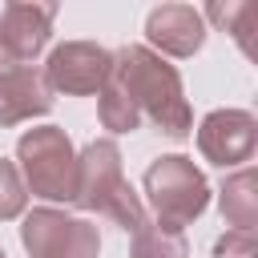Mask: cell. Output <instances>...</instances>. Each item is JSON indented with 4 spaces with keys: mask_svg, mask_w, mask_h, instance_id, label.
Instances as JSON below:
<instances>
[{
    "mask_svg": "<svg viewBox=\"0 0 258 258\" xmlns=\"http://www.w3.org/2000/svg\"><path fill=\"white\" fill-rule=\"evenodd\" d=\"M113 56L97 44H60L48 56V85L64 93H93L109 81Z\"/></svg>",
    "mask_w": 258,
    "mask_h": 258,
    "instance_id": "obj_8",
    "label": "cell"
},
{
    "mask_svg": "<svg viewBox=\"0 0 258 258\" xmlns=\"http://www.w3.org/2000/svg\"><path fill=\"white\" fill-rule=\"evenodd\" d=\"M48 109H52V89L36 69L20 64V69L0 73V125H16V121H24L32 113H48Z\"/></svg>",
    "mask_w": 258,
    "mask_h": 258,
    "instance_id": "obj_10",
    "label": "cell"
},
{
    "mask_svg": "<svg viewBox=\"0 0 258 258\" xmlns=\"http://www.w3.org/2000/svg\"><path fill=\"white\" fill-rule=\"evenodd\" d=\"M133 258H185V238L181 230H169V226H153V230H137V242H133Z\"/></svg>",
    "mask_w": 258,
    "mask_h": 258,
    "instance_id": "obj_13",
    "label": "cell"
},
{
    "mask_svg": "<svg viewBox=\"0 0 258 258\" xmlns=\"http://www.w3.org/2000/svg\"><path fill=\"white\" fill-rule=\"evenodd\" d=\"M149 40L169 52V56H194L206 40V20L198 8L189 4H161L149 12V24H145Z\"/></svg>",
    "mask_w": 258,
    "mask_h": 258,
    "instance_id": "obj_9",
    "label": "cell"
},
{
    "mask_svg": "<svg viewBox=\"0 0 258 258\" xmlns=\"http://www.w3.org/2000/svg\"><path fill=\"white\" fill-rule=\"evenodd\" d=\"M0 258H4V254H0Z\"/></svg>",
    "mask_w": 258,
    "mask_h": 258,
    "instance_id": "obj_17",
    "label": "cell"
},
{
    "mask_svg": "<svg viewBox=\"0 0 258 258\" xmlns=\"http://www.w3.org/2000/svg\"><path fill=\"white\" fill-rule=\"evenodd\" d=\"M222 210H226V222L234 230H254V218H258V202H254V173L242 169L226 181V194H222Z\"/></svg>",
    "mask_w": 258,
    "mask_h": 258,
    "instance_id": "obj_11",
    "label": "cell"
},
{
    "mask_svg": "<svg viewBox=\"0 0 258 258\" xmlns=\"http://www.w3.org/2000/svg\"><path fill=\"white\" fill-rule=\"evenodd\" d=\"M210 16L226 24V32L242 44V52H246V56H258V52H254V40H250V32L258 28V4H254V0H238V4H226V8H222V4H214V8H210Z\"/></svg>",
    "mask_w": 258,
    "mask_h": 258,
    "instance_id": "obj_12",
    "label": "cell"
},
{
    "mask_svg": "<svg viewBox=\"0 0 258 258\" xmlns=\"http://www.w3.org/2000/svg\"><path fill=\"white\" fill-rule=\"evenodd\" d=\"M77 173L85 177V181H77V202L113 214L125 230H141V226H145L141 202L133 198V189H129L125 177H121V157H117V145H113V141L89 145L85 165H81Z\"/></svg>",
    "mask_w": 258,
    "mask_h": 258,
    "instance_id": "obj_2",
    "label": "cell"
},
{
    "mask_svg": "<svg viewBox=\"0 0 258 258\" xmlns=\"http://www.w3.org/2000/svg\"><path fill=\"white\" fill-rule=\"evenodd\" d=\"M20 161L28 185L40 198H77V161L60 129H32L20 137Z\"/></svg>",
    "mask_w": 258,
    "mask_h": 258,
    "instance_id": "obj_4",
    "label": "cell"
},
{
    "mask_svg": "<svg viewBox=\"0 0 258 258\" xmlns=\"http://www.w3.org/2000/svg\"><path fill=\"white\" fill-rule=\"evenodd\" d=\"M254 141H258V125L246 109H218L202 121L198 129V145L214 165H242L254 157Z\"/></svg>",
    "mask_w": 258,
    "mask_h": 258,
    "instance_id": "obj_6",
    "label": "cell"
},
{
    "mask_svg": "<svg viewBox=\"0 0 258 258\" xmlns=\"http://www.w3.org/2000/svg\"><path fill=\"white\" fill-rule=\"evenodd\" d=\"M24 194H20V181H16V169L8 161H0V218H12L20 210Z\"/></svg>",
    "mask_w": 258,
    "mask_h": 258,
    "instance_id": "obj_15",
    "label": "cell"
},
{
    "mask_svg": "<svg viewBox=\"0 0 258 258\" xmlns=\"http://www.w3.org/2000/svg\"><path fill=\"white\" fill-rule=\"evenodd\" d=\"M52 16H56L52 4H8L0 12V73L20 69V60L44 48Z\"/></svg>",
    "mask_w": 258,
    "mask_h": 258,
    "instance_id": "obj_5",
    "label": "cell"
},
{
    "mask_svg": "<svg viewBox=\"0 0 258 258\" xmlns=\"http://www.w3.org/2000/svg\"><path fill=\"white\" fill-rule=\"evenodd\" d=\"M214 258H254V234L250 230H230L226 238H218Z\"/></svg>",
    "mask_w": 258,
    "mask_h": 258,
    "instance_id": "obj_16",
    "label": "cell"
},
{
    "mask_svg": "<svg viewBox=\"0 0 258 258\" xmlns=\"http://www.w3.org/2000/svg\"><path fill=\"white\" fill-rule=\"evenodd\" d=\"M101 117H105V125L117 129V133H129V129L137 125V109H133V101H129L113 81H109L105 93H101Z\"/></svg>",
    "mask_w": 258,
    "mask_h": 258,
    "instance_id": "obj_14",
    "label": "cell"
},
{
    "mask_svg": "<svg viewBox=\"0 0 258 258\" xmlns=\"http://www.w3.org/2000/svg\"><path fill=\"white\" fill-rule=\"evenodd\" d=\"M24 242L36 258H93L97 254V234L85 222H73L48 210L24 222Z\"/></svg>",
    "mask_w": 258,
    "mask_h": 258,
    "instance_id": "obj_7",
    "label": "cell"
},
{
    "mask_svg": "<svg viewBox=\"0 0 258 258\" xmlns=\"http://www.w3.org/2000/svg\"><path fill=\"white\" fill-rule=\"evenodd\" d=\"M109 81L133 101V109H145L169 137L189 133V105L181 97V77H177L173 64H165L149 48H141V44L121 48L113 56Z\"/></svg>",
    "mask_w": 258,
    "mask_h": 258,
    "instance_id": "obj_1",
    "label": "cell"
},
{
    "mask_svg": "<svg viewBox=\"0 0 258 258\" xmlns=\"http://www.w3.org/2000/svg\"><path fill=\"white\" fill-rule=\"evenodd\" d=\"M145 189L153 198V210H157L161 226H169V230H181L185 222H194L210 202L206 177L194 169L189 157H161L157 165H149Z\"/></svg>",
    "mask_w": 258,
    "mask_h": 258,
    "instance_id": "obj_3",
    "label": "cell"
}]
</instances>
